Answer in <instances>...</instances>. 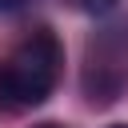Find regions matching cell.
I'll use <instances>...</instances> for the list:
<instances>
[{
	"instance_id": "cell-1",
	"label": "cell",
	"mask_w": 128,
	"mask_h": 128,
	"mask_svg": "<svg viewBox=\"0 0 128 128\" xmlns=\"http://www.w3.org/2000/svg\"><path fill=\"white\" fill-rule=\"evenodd\" d=\"M60 68H64V48H60L56 32L52 28L28 32L0 60V108H8V112L40 108L56 92Z\"/></svg>"
},
{
	"instance_id": "cell-2",
	"label": "cell",
	"mask_w": 128,
	"mask_h": 128,
	"mask_svg": "<svg viewBox=\"0 0 128 128\" xmlns=\"http://www.w3.org/2000/svg\"><path fill=\"white\" fill-rule=\"evenodd\" d=\"M72 8H80V12H88V16H104V12H112L120 0H68Z\"/></svg>"
},
{
	"instance_id": "cell-4",
	"label": "cell",
	"mask_w": 128,
	"mask_h": 128,
	"mask_svg": "<svg viewBox=\"0 0 128 128\" xmlns=\"http://www.w3.org/2000/svg\"><path fill=\"white\" fill-rule=\"evenodd\" d=\"M32 128H64V124H56V120H44V124H32Z\"/></svg>"
},
{
	"instance_id": "cell-5",
	"label": "cell",
	"mask_w": 128,
	"mask_h": 128,
	"mask_svg": "<svg viewBox=\"0 0 128 128\" xmlns=\"http://www.w3.org/2000/svg\"><path fill=\"white\" fill-rule=\"evenodd\" d=\"M112 128H128V124H112Z\"/></svg>"
},
{
	"instance_id": "cell-3",
	"label": "cell",
	"mask_w": 128,
	"mask_h": 128,
	"mask_svg": "<svg viewBox=\"0 0 128 128\" xmlns=\"http://www.w3.org/2000/svg\"><path fill=\"white\" fill-rule=\"evenodd\" d=\"M20 4H24V0H0V12H16Z\"/></svg>"
}]
</instances>
